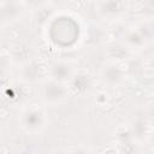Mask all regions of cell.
<instances>
[{
	"label": "cell",
	"mask_w": 154,
	"mask_h": 154,
	"mask_svg": "<svg viewBox=\"0 0 154 154\" xmlns=\"http://www.w3.org/2000/svg\"><path fill=\"white\" fill-rule=\"evenodd\" d=\"M18 77L24 83H35L40 78V65L34 59L23 61L18 69Z\"/></svg>",
	"instance_id": "obj_7"
},
{
	"label": "cell",
	"mask_w": 154,
	"mask_h": 154,
	"mask_svg": "<svg viewBox=\"0 0 154 154\" xmlns=\"http://www.w3.org/2000/svg\"><path fill=\"white\" fill-rule=\"evenodd\" d=\"M47 71H48V78L69 85L77 70L75 69L71 61L64 59H55L48 65Z\"/></svg>",
	"instance_id": "obj_3"
},
{
	"label": "cell",
	"mask_w": 154,
	"mask_h": 154,
	"mask_svg": "<svg viewBox=\"0 0 154 154\" xmlns=\"http://www.w3.org/2000/svg\"><path fill=\"white\" fill-rule=\"evenodd\" d=\"M128 10V4L124 1H99L95 4V11L105 19H116L123 16Z\"/></svg>",
	"instance_id": "obj_6"
},
{
	"label": "cell",
	"mask_w": 154,
	"mask_h": 154,
	"mask_svg": "<svg viewBox=\"0 0 154 154\" xmlns=\"http://www.w3.org/2000/svg\"><path fill=\"white\" fill-rule=\"evenodd\" d=\"M67 154H93L91 150L87 147V146H83V144H78V146H75L72 147Z\"/></svg>",
	"instance_id": "obj_9"
},
{
	"label": "cell",
	"mask_w": 154,
	"mask_h": 154,
	"mask_svg": "<svg viewBox=\"0 0 154 154\" xmlns=\"http://www.w3.org/2000/svg\"><path fill=\"white\" fill-rule=\"evenodd\" d=\"M149 138L152 140V143H153V146H154V134H152V135H149Z\"/></svg>",
	"instance_id": "obj_11"
},
{
	"label": "cell",
	"mask_w": 154,
	"mask_h": 154,
	"mask_svg": "<svg viewBox=\"0 0 154 154\" xmlns=\"http://www.w3.org/2000/svg\"><path fill=\"white\" fill-rule=\"evenodd\" d=\"M25 12V5L20 1H1L0 2V19L1 26H6L19 20Z\"/></svg>",
	"instance_id": "obj_5"
},
{
	"label": "cell",
	"mask_w": 154,
	"mask_h": 154,
	"mask_svg": "<svg viewBox=\"0 0 154 154\" xmlns=\"http://www.w3.org/2000/svg\"><path fill=\"white\" fill-rule=\"evenodd\" d=\"M99 76L103 84L108 87H118L125 79V70L119 63L109 60L102 65Z\"/></svg>",
	"instance_id": "obj_4"
},
{
	"label": "cell",
	"mask_w": 154,
	"mask_h": 154,
	"mask_svg": "<svg viewBox=\"0 0 154 154\" xmlns=\"http://www.w3.org/2000/svg\"><path fill=\"white\" fill-rule=\"evenodd\" d=\"M19 125L26 134H38L43 130L47 123L46 109L42 105L30 103L19 113Z\"/></svg>",
	"instance_id": "obj_1"
},
{
	"label": "cell",
	"mask_w": 154,
	"mask_h": 154,
	"mask_svg": "<svg viewBox=\"0 0 154 154\" xmlns=\"http://www.w3.org/2000/svg\"><path fill=\"white\" fill-rule=\"evenodd\" d=\"M123 43L130 49H141L146 43L147 40L146 37L142 35V32L140 31V29L136 26H130L128 28V30L124 32L123 36Z\"/></svg>",
	"instance_id": "obj_8"
},
{
	"label": "cell",
	"mask_w": 154,
	"mask_h": 154,
	"mask_svg": "<svg viewBox=\"0 0 154 154\" xmlns=\"http://www.w3.org/2000/svg\"><path fill=\"white\" fill-rule=\"evenodd\" d=\"M70 95V88L67 84L57 82L51 78H45L38 85V96L46 106H58L67 100Z\"/></svg>",
	"instance_id": "obj_2"
},
{
	"label": "cell",
	"mask_w": 154,
	"mask_h": 154,
	"mask_svg": "<svg viewBox=\"0 0 154 154\" xmlns=\"http://www.w3.org/2000/svg\"><path fill=\"white\" fill-rule=\"evenodd\" d=\"M148 118L152 120V122H154V102L149 106V108H148Z\"/></svg>",
	"instance_id": "obj_10"
}]
</instances>
